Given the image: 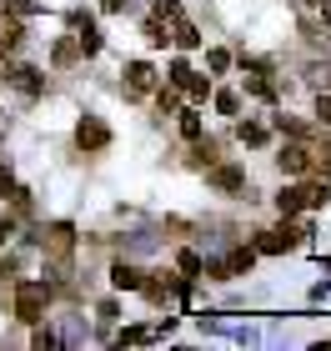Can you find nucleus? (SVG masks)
<instances>
[{"instance_id":"nucleus-1","label":"nucleus","mask_w":331,"mask_h":351,"mask_svg":"<svg viewBox=\"0 0 331 351\" xmlns=\"http://www.w3.org/2000/svg\"><path fill=\"white\" fill-rule=\"evenodd\" d=\"M45 296H51V286L45 281H21V322H40V306H45Z\"/></svg>"},{"instance_id":"nucleus-2","label":"nucleus","mask_w":331,"mask_h":351,"mask_svg":"<svg viewBox=\"0 0 331 351\" xmlns=\"http://www.w3.org/2000/svg\"><path fill=\"white\" fill-rule=\"evenodd\" d=\"M106 141H110V131H106L96 116H86L81 125H75V146H81V151H101Z\"/></svg>"},{"instance_id":"nucleus-3","label":"nucleus","mask_w":331,"mask_h":351,"mask_svg":"<svg viewBox=\"0 0 331 351\" xmlns=\"http://www.w3.org/2000/svg\"><path fill=\"white\" fill-rule=\"evenodd\" d=\"M125 86H131L136 95H140V90H151V86H156V71L146 66V60H131V66H125Z\"/></svg>"},{"instance_id":"nucleus-4","label":"nucleus","mask_w":331,"mask_h":351,"mask_svg":"<svg viewBox=\"0 0 331 351\" xmlns=\"http://www.w3.org/2000/svg\"><path fill=\"white\" fill-rule=\"evenodd\" d=\"M276 161H281V171H291V176H302V171L311 166V151H306V146H286V151H281V156H276Z\"/></svg>"},{"instance_id":"nucleus-5","label":"nucleus","mask_w":331,"mask_h":351,"mask_svg":"<svg viewBox=\"0 0 331 351\" xmlns=\"http://www.w3.org/2000/svg\"><path fill=\"white\" fill-rule=\"evenodd\" d=\"M211 186L216 191H241L246 186V171L241 166H221V171H211Z\"/></svg>"},{"instance_id":"nucleus-6","label":"nucleus","mask_w":331,"mask_h":351,"mask_svg":"<svg viewBox=\"0 0 331 351\" xmlns=\"http://www.w3.org/2000/svg\"><path fill=\"white\" fill-rule=\"evenodd\" d=\"M296 236H306V231H261V251H291L296 246Z\"/></svg>"},{"instance_id":"nucleus-7","label":"nucleus","mask_w":331,"mask_h":351,"mask_svg":"<svg viewBox=\"0 0 331 351\" xmlns=\"http://www.w3.org/2000/svg\"><path fill=\"white\" fill-rule=\"evenodd\" d=\"M276 206H281V216H296V211L306 206V186H286V191L276 196Z\"/></svg>"},{"instance_id":"nucleus-8","label":"nucleus","mask_w":331,"mask_h":351,"mask_svg":"<svg viewBox=\"0 0 331 351\" xmlns=\"http://www.w3.org/2000/svg\"><path fill=\"white\" fill-rule=\"evenodd\" d=\"M10 81L21 86L25 95H40V71H36V66H15V71H10Z\"/></svg>"},{"instance_id":"nucleus-9","label":"nucleus","mask_w":331,"mask_h":351,"mask_svg":"<svg viewBox=\"0 0 331 351\" xmlns=\"http://www.w3.org/2000/svg\"><path fill=\"white\" fill-rule=\"evenodd\" d=\"M110 281H116V286H121V291H136V286H140V271H136V266H125V261H121L116 271H110Z\"/></svg>"},{"instance_id":"nucleus-10","label":"nucleus","mask_w":331,"mask_h":351,"mask_svg":"<svg viewBox=\"0 0 331 351\" xmlns=\"http://www.w3.org/2000/svg\"><path fill=\"white\" fill-rule=\"evenodd\" d=\"M246 90H251V95H261V101H271V95H276V86L266 81V75H246Z\"/></svg>"},{"instance_id":"nucleus-11","label":"nucleus","mask_w":331,"mask_h":351,"mask_svg":"<svg viewBox=\"0 0 331 351\" xmlns=\"http://www.w3.org/2000/svg\"><path fill=\"white\" fill-rule=\"evenodd\" d=\"M51 251H56V256L71 251V226H51Z\"/></svg>"},{"instance_id":"nucleus-12","label":"nucleus","mask_w":331,"mask_h":351,"mask_svg":"<svg viewBox=\"0 0 331 351\" xmlns=\"http://www.w3.org/2000/svg\"><path fill=\"white\" fill-rule=\"evenodd\" d=\"M21 36H25V30L15 25V21H10V25H0V51H15V45H21Z\"/></svg>"},{"instance_id":"nucleus-13","label":"nucleus","mask_w":331,"mask_h":351,"mask_svg":"<svg viewBox=\"0 0 331 351\" xmlns=\"http://www.w3.org/2000/svg\"><path fill=\"white\" fill-rule=\"evenodd\" d=\"M171 40H176V45H186V51H191V45H201V36H196V25H176V36H171Z\"/></svg>"},{"instance_id":"nucleus-14","label":"nucleus","mask_w":331,"mask_h":351,"mask_svg":"<svg viewBox=\"0 0 331 351\" xmlns=\"http://www.w3.org/2000/svg\"><path fill=\"white\" fill-rule=\"evenodd\" d=\"M236 106H241V101H236V90H221V95H216V110H221V116H236Z\"/></svg>"},{"instance_id":"nucleus-15","label":"nucleus","mask_w":331,"mask_h":351,"mask_svg":"<svg viewBox=\"0 0 331 351\" xmlns=\"http://www.w3.org/2000/svg\"><path fill=\"white\" fill-rule=\"evenodd\" d=\"M241 141L246 146H266V125H241Z\"/></svg>"},{"instance_id":"nucleus-16","label":"nucleus","mask_w":331,"mask_h":351,"mask_svg":"<svg viewBox=\"0 0 331 351\" xmlns=\"http://www.w3.org/2000/svg\"><path fill=\"white\" fill-rule=\"evenodd\" d=\"M221 271H236V276H241V271H251V251H236V256L221 266Z\"/></svg>"},{"instance_id":"nucleus-17","label":"nucleus","mask_w":331,"mask_h":351,"mask_svg":"<svg viewBox=\"0 0 331 351\" xmlns=\"http://www.w3.org/2000/svg\"><path fill=\"white\" fill-rule=\"evenodd\" d=\"M0 10H10V15H30V10H36V0H0Z\"/></svg>"},{"instance_id":"nucleus-18","label":"nucleus","mask_w":331,"mask_h":351,"mask_svg":"<svg viewBox=\"0 0 331 351\" xmlns=\"http://www.w3.org/2000/svg\"><path fill=\"white\" fill-rule=\"evenodd\" d=\"M181 131H186V136H191V141L201 136V116H196V110H186V116H181Z\"/></svg>"},{"instance_id":"nucleus-19","label":"nucleus","mask_w":331,"mask_h":351,"mask_svg":"<svg viewBox=\"0 0 331 351\" xmlns=\"http://www.w3.org/2000/svg\"><path fill=\"white\" fill-rule=\"evenodd\" d=\"M191 81V66H186V60H176V66H171V86H186Z\"/></svg>"},{"instance_id":"nucleus-20","label":"nucleus","mask_w":331,"mask_h":351,"mask_svg":"<svg viewBox=\"0 0 331 351\" xmlns=\"http://www.w3.org/2000/svg\"><path fill=\"white\" fill-rule=\"evenodd\" d=\"M71 60H75V45L60 40V45H56V66H71Z\"/></svg>"},{"instance_id":"nucleus-21","label":"nucleus","mask_w":331,"mask_h":351,"mask_svg":"<svg viewBox=\"0 0 331 351\" xmlns=\"http://www.w3.org/2000/svg\"><path fill=\"white\" fill-rule=\"evenodd\" d=\"M181 271H186V276H196V271H201V256H196V251H181Z\"/></svg>"},{"instance_id":"nucleus-22","label":"nucleus","mask_w":331,"mask_h":351,"mask_svg":"<svg viewBox=\"0 0 331 351\" xmlns=\"http://www.w3.org/2000/svg\"><path fill=\"white\" fill-rule=\"evenodd\" d=\"M146 40H151V45H166L171 36H166V30H161V21H151V25H146Z\"/></svg>"},{"instance_id":"nucleus-23","label":"nucleus","mask_w":331,"mask_h":351,"mask_svg":"<svg viewBox=\"0 0 331 351\" xmlns=\"http://www.w3.org/2000/svg\"><path fill=\"white\" fill-rule=\"evenodd\" d=\"M206 60H211V71H226V66H231V56H226V51H211Z\"/></svg>"},{"instance_id":"nucleus-24","label":"nucleus","mask_w":331,"mask_h":351,"mask_svg":"<svg viewBox=\"0 0 331 351\" xmlns=\"http://www.w3.org/2000/svg\"><path fill=\"white\" fill-rule=\"evenodd\" d=\"M10 236H15V221H10V216H0V246H5Z\"/></svg>"},{"instance_id":"nucleus-25","label":"nucleus","mask_w":331,"mask_h":351,"mask_svg":"<svg viewBox=\"0 0 331 351\" xmlns=\"http://www.w3.org/2000/svg\"><path fill=\"white\" fill-rule=\"evenodd\" d=\"M5 191H15V176H10V166H0V196Z\"/></svg>"},{"instance_id":"nucleus-26","label":"nucleus","mask_w":331,"mask_h":351,"mask_svg":"<svg viewBox=\"0 0 331 351\" xmlns=\"http://www.w3.org/2000/svg\"><path fill=\"white\" fill-rule=\"evenodd\" d=\"M317 116H321V121L331 125V95H321V101H317Z\"/></svg>"},{"instance_id":"nucleus-27","label":"nucleus","mask_w":331,"mask_h":351,"mask_svg":"<svg viewBox=\"0 0 331 351\" xmlns=\"http://www.w3.org/2000/svg\"><path fill=\"white\" fill-rule=\"evenodd\" d=\"M101 10H110V15H116V10H125V0H101Z\"/></svg>"},{"instance_id":"nucleus-28","label":"nucleus","mask_w":331,"mask_h":351,"mask_svg":"<svg viewBox=\"0 0 331 351\" xmlns=\"http://www.w3.org/2000/svg\"><path fill=\"white\" fill-rule=\"evenodd\" d=\"M321 21L331 25V0H321Z\"/></svg>"},{"instance_id":"nucleus-29","label":"nucleus","mask_w":331,"mask_h":351,"mask_svg":"<svg viewBox=\"0 0 331 351\" xmlns=\"http://www.w3.org/2000/svg\"><path fill=\"white\" fill-rule=\"evenodd\" d=\"M302 5H321V0H302Z\"/></svg>"}]
</instances>
